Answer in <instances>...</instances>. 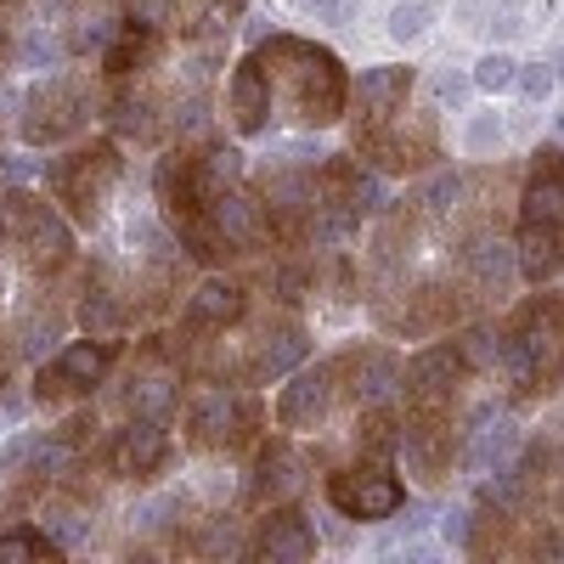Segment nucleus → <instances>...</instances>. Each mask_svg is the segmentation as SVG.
Here are the masks:
<instances>
[{
    "mask_svg": "<svg viewBox=\"0 0 564 564\" xmlns=\"http://www.w3.org/2000/svg\"><path fill=\"white\" fill-rule=\"evenodd\" d=\"M108 356H113V350H90V345L68 350V356H63V361H57L52 372L40 367V384H34V395L57 406L63 395H74V390H90V384L102 379V367H108Z\"/></svg>",
    "mask_w": 564,
    "mask_h": 564,
    "instance_id": "f257e3e1",
    "label": "nucleus"
},
{
    "mask_svg": "<svg viewBox=\"0 0 564 564\" xmlns=\"http://www.w3.org/2000/svg\"><path fill=\"white\" fill-rule=\"evenodd\" d=\"M164 463V430L159 423H130V430L113 441V475L124 480H148V468Z\"/></svg>",
    "mask_w": 564,
    "mask_h": 564,
    "instance_id": "f03ea898",
    "label": "nucleus"
},
{
    "mask_svg": "<svg viewBox=\"0 0 564 564\" xmlns=\"http://www.w3.org/2000/svg\"><path fill=\"white\" fill-rule=\"evenodd\" d=\"M513 68H520V63H513L508 52H491V57H480V63H475L468 85H480V90H491V97H497V90H513Z\"/></svg>",
    "mask_w": 564,
    "mask_h": 564,
    "instance_id": "7ed1b4c3",
    "label": "nucleus"
},
{
    "mask_svg": "<svg viewBox=\"0 0 564 564\" xmlns=\"http://www.w3.org/2000/svg\"><path fill=\"white\" fill-rule=\"evenodd\" d=\"M513 446H520V430H513V423H497V430H486V441L468 452V463H475V468H491V463H502Z\"/></svg>",
    "mask_w": 564,
    "mask_h": 564,
    "instance_id": "20e7f679",
    "label": "nucleus"
},
{
    "mask_svg": "<svg viewBox=\"0 0 564 564\" xmlns=\"http://www.w3.org/2000/svg\"><path fill=\"white\" fill-rule=\"evenodd\" d=\"M423 23H430V7H423V0H412V7H395V12H390V34H395V40H417Z\"/></svg>",
    "mask_w": 564,
    "mask_h": 564,
    "instance_id": "39448f33",
    "label": "nucleus"
},
{
    "mask_svg": "<svg viewBox=\"0 0 564 564\" xmlns=\"http://www.w3.org/2000/svg\"><path fill=\"white\" fill-rule=\"evenodd\" d=\"M513 85H520L531 102H542L547 90H553V68L547 63H525V68H513Z\"/></svg>",
    "mask_w": 564,
    "mask_h": 564,
    "instance_id": "423d86ee",
    "label": "nucleus"
},
{
    "mask_svg": "<svg viewBox=\"0 0 564 564\" xmlns=\"http://www.w3.org/2000/svg\"><path fill=\"white\" fill-rule=\"evenodd\" d=\"M29 553L57 558V553H63V542H52V536H7V542H0V558H29Z\"/></svg>",
    "mask_w": 564,
    "mask_h": 564,
    "instance_id": "0eeeda50",
    "label": "nucleus"
},
{
    "mask_svg": "<svg viewBox=\"0 0 564 564\" xmlns=\"http://www.w3.org/2000/svg\"><path fill=\"white\" fill-rule=\"evenodd\" d=\"M463 90H468L463 74H441V79H435V97H441V102H463Z\"/></svg>",
    "mask_w": 564,
    "mask_h": 564,
    "instance_id": "6e6552de",
    "label": "nucleus"
},
{
    "mask_svg": "<svg viewBox=\"0 0 564 564\" xmlns=\"http://www.w3.org/2000/svg\"><path fill=\"white\" fill-rule=\"evenodd\" d=\"M441 531H446V542H452V547H468V513H463V508H457V513H446V525H441Z\"/></svg>",
    "mask_w": 564,
    "mask_h": 564,
    "instance_id": "1a4fd4ad",
    "label": "nucleus"
},
{
    "mask_svg": "<svg viewBox=\"0 0 564 564\" xmlns=\"http://www.w3.org/2000/svg\"><path fill=\"white\" fill-rule=\"evenodd\" d=\"M491 141H497V124H491V119H480L475 130H468V148H475V153H480V148H491Z\"/></svg>",
    "mask_w": 564,
    "mask_h": 564,
    "instance_id": "9d476101",
    "label": "nucleus"
},
{
    "mask_svg": "<svg viewBox=\"0 0 564 564\" xmlns=\"http://www.w3.org/2000/svg\"><path fill=\"white\" fill-rule=\"evenodd\" d=\"M417 525H430V508H406V520H401V531H417Z\"/></svg>",
    "mask_w": 564,
    "mask_h": 564,
    "instance_id": "9b49d317",
    "label": "nucleus"
},
{
    "mask_svg": "<svg viewBox=\"0 0 564 564\" xmlns=\"http://www.w3.org/2000/svg\"><path fill=\"white\" fill-rule=\"evenodd\" d=\"M553 68H558V74H553V79H564V52H558V57H553Z\"/></svg>",
    "mask_w": 564,
    "mask_h": 564,
    "instance_id": "f8f14e48",
    "label": "nucleus"
}]
</instances>
